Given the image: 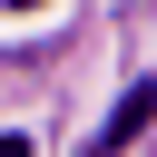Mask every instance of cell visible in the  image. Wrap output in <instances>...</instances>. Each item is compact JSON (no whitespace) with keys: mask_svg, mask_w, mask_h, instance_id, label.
<instances>
[{"mask_svg":"<svg viewBox=\"0 0 157 157\" xmlns=\"http://www.w3.org/2000/svg\"><path fill=\"white\" fill-rule=\"evenodd\" d=\"M0 157H29V137H0Z\"/></svg>","mask_w":157,"mask_h":157,"instance_id":"cell-2","label":"cell"},{"mask_svg":"<svg viewBox=\"0 0 157 157\" xmlns=\"http://www.w3.org/2000/svg\"><path fill=\"white\" fill-rule=\"evenodd\" d=\"M147 118H157V88H128V98H118V118L98 128V147H88V157H118V147H128V137H137Z\"/></svg>","mask_w":157,"mask_h":157,"instance_id":"cell-1","label":"cell"}]
</instances>
